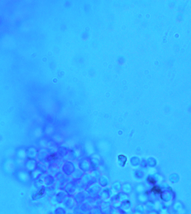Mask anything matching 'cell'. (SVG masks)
I'll list each match as a JSON object with an SVG mask.
<instances>
[{"label":"cell","instance_id":"32","mask_svg":"<svg viewBox=\"0 0 191 214\" xmlns=\"http://www.w3.org/2000/svg\"><path fill=\"white\" fill-rule=\"evenodd\" d=\"M121 205H122V203L120 202L119 201H113L112 202L111 207L115 210L119 211L121 207Z\"/></svg>","mask_w":191,"mask_h":214},{"label":"cell","instance_id":"10","mask_svg":"<svg viewBox=\"0 0 191 214\" xmlns=\"http://www.w3.org/2000/svg\"><path fill=\"white\" fill-rule=\"evenodd\" d=\"M73 198L76 204L78 205L83 204L85 202V200H87V196L85 191H79L76 192L73 196Z\"/></svg>","mask_w":191,"mask_h":214},{"label":"cell","instance_id":"13","mask_svg":"<svg viewBox=\"0 0 191 214\" xmlns=\"http://www.w3.org/2000/svg\"><path fill=\"white\" fill-rule=\"evenodd\" d=\"M136 200L139 204L145 205L150 200V196L147 194V191L136 194Z\"/></svg>","mask_w":191,"mask_h":214},{"label":"cell","instance_id":"28","mask_svg":"<svg viewBox=\"0 0 191 214\" xmlns=\"http://www.w3.org/2000/svg\"><path fill=\"white\" fill-rule=\"evenodd\" d=\"M38 151L34 148H30L27 151V156L30 160H34L37 157Z\"/></svg>","mask_w":191,"mask_h":214},{"label":"cell","instance_id":"1","mask_svg":"<svg viewBox=\"0 0 191 214\" xmlns=\"http://www.w3.org/2000/svg\"><path fill=\"white\" fill-rule=\"evenodd\" d=\"M36 181L38 187L47 188L55 186L56 184V178L54 176L50 173H46L36 178Z\"/></svg>","mask_w":191,"mask_h":214},{"label":"cell","instance_id":"15","mask_svg":"<svg viewBox=\"0 0 191 214\" xmlns=\"http://www.w3.org/2000/svg\"><path fill=\"white\" fill-rule=\"evenodd\" d=\"M113 201H119L120 202L123 204V203H125L127 201H129V196L126 194H124L122 191H121L116 194Z\"/></svg>","mask_w":191,"mask_h":214},{"label":"cell","instance_id":"30","mask_svg":"<svg viewBox=\"0 0 191 214\" xmlns=\"http://www.w3.org/2000/svg\"><path fill=\"white\" fill-rule=\"evenodd\" d=\"M111 204H112L111 201L107 200L103 201L101 202L99 206L101 207V209L102 210V211H104L111 207Z\"/></svg>","mask_w":191,"mask_h":214},{"label":"cell","instance_id":"38","mask_svg":"<svg viewBox=\"0 0 191 214\" xmlns=\"http://www.w3.org/2000/svg\"><path fill=\"white\" fill-rule=\"evenodd\" d=\"M66 214H74L73 212H69L68 213H67Z\"/></svg>","mask_w":191,"mask_h":214},{"label":"cell","instance_id":"6","mask_svg":"<svg viewBox=\"0 0 191 214\" xmlns=\"http://www.w3.org/2000/svg\"><path fill=\"white\" fill-rule=\"evenodd\" d=\"M77 186L75 183V181H68L67 183L64 185V189L63 190L65 191L68 196H72L75 195L77 192Z\"/></svg>","mask_w":191,"mask_h":214},{"label":"cell","instance_id":"27","mask_svg":"<svg viewBox=\"0 0 191 214\" xmlns=\"http://www.w3.org/2000/svg\"><path fill=\"white\" fill-rule=\"evenodd\" d=\"M67 160L66 161H74L77 159L78 155L77 153L73 149H70V151L69 152L68 155L67 156Z\"/></svg>","mask_w":191,"mask_h":214},{"label":"cell","instance_id":"14","mask_svg":"<svg viewBox=\"0 0 191 214\" xmlns=\"http://www.w3.org/2000/svg\"><path fill=\"white\" fill-rule=\"evenodd\" d=\"M62 203L67 209H69V210L74 209L77 205L75 203V200H73V197L69 196H67V197H65V199L64 200Z\"/></svg>","mask_w":191,"mask_h":214},{"label":"cell","instance_id":"17","mask_svg":"<svg viewBox=\"0 0 191 214\" xmlns=\"http://www.w3.org/2000/svg\"><path fill=\"white\" fill-rule=\"evenodd\" d=\"M56 180L58 181V182L61 185H64L66 183L68 182L67 176H65L64 173H63L61 171L59 172L55 176Z\"/></svg>","mask_w":191,"mask_h":214},{"label":"cell","instance_id":"3","mask_svg":"<svg viewBox=\"0 0 191 214\" xmlns=\"http://www.w3.org/2000/svg\"><path fill=\"white\" fill-rule=\"evenodd\" d=\"M76 169V167L72 161H65L61 166V172L67 177H71Z\"/></svg>","mask_w":191,"mask_h":214},{"label":"cell","instance_id":"23","mask_svg":"<svg viewBox=\"0 0 191 214\" xmlns=\"http://www.w3.org/2000/svg\"><path fill=\"white\" fill-rule=\"evenodd\" d=\"M145 210V206L142 204H137L133 208V212L134 214H144Z\"/></svg>","mask_w":191,"mask_h":214},{"label":"cell","instance_id":"25","mask_svg":"<svg viewBox=\"0 0 191 214\" xmlns=\"http://www.w3.org/2000/svg\"><path fill=\"white\" fill-rule=\"evenodd\" d=\"M37 161L35 160H30L26 163V168L29 171L33 172L35 170L38 165Z\"/></svg>","mask_w":191,"mask_h":214},{"label":"cell","instance_id":"9","mask_svg":"<svg viewBox=\"0 0 191 214\" xmlns=\"http://www.w3.org/2000/svg\"><path fill=\"white\" fill-rule=\"evenodd\" d=\"M60 161H61V160H59L58 162L51 163L49 165L48 170V173H50L55 176L59 172L61 171L60 170H61V166H62L63 163H61Z\"/></svg>","mask_w":191,"mask_h":214},{"label":"cell","instance_id":"4","mask_svg":"<svg viewBox=\"0 0 191 214\" xmlns=\"http://www.w3.org/2000/svg\"><path fill=\"white\" fill-rule=\"evenodd\" d=\"M78 181L80 182L82 187H84L85 190L96 182L95 177L89 173H85L81 180Z\"/></svg>","mask_w":191,"mask_h":214},{"label":"cell","instance_id":"24","mask_svg":"<svg viewBox=\"0 0 191 214\" xmlns=\"http://www.w3.org/2000/svg\"><path fill=\"white\" fill-rule=\"evenodd\" d=\"M133 175L134 178L137 180H141L145 177V173L143 170L138 168L134 171Z\"/></svg>","mask_w":191,"mask_h":214},{"label":"cell","instance_id":"11","mask_svg":"<svg viewBox=\"0 0 191 214\" xmlns=\"http://www.w3.org/2000/svg\"><path fill=\"white\" fill-rule=\"evenodd\" d=\"M68 196V195L64 190L59 191L57 194H55L54 196L52 197L51 199L53 200L56 204H61L65 197Z\"/></svg>","mask_w":191,"mask_h":214},{"label":"cell","instance_id":"22","mask_svg":"<svg viewBox=\"0 0 191 214\" xmlns=\"http://www.w3.org/2000/svg\"><path fill=\"white\" fill-rule=\"evenodd\" d=\"M85 173L82 171V170H80L79 168H76L74 172L72 173L71 177H72L73 180L74 181H78L81 180L82 176L84 175Z\"/></svg>","mask_w":191,"mask_h":214},{"label":"cell","instance_id":"31","mask_svg":"<svg viewBox=\"0 0 191 214\" xmlns=\"http://www.w3.org/2000/svg\"><path fill=\"white\" fill-rule=\"evenodd\" d=\"M90 212L91 214H103V211L99 206H96L91 209Z\"/></svg>","mask_w":191,"mask_h":214},{"label":"cell","instance_id":"8","mask_svg":"<svg viewBox=\"0 0 191 214\" xmlns=\"http://www.w3.org/2000/svg\"><path fill=\"white\" fill-rule=\"evenodd\" d=\"M78 168L82 170L84 173H89L92 171L89 160L87 158L83 159L79 162Z\"/></svg>","mask_w":191,"mask_h":214},{"label":"cell","instance_id":"7","mask_svg":"<svg viewBox=\"0 0 191 214\" xmlns=\"http://www.w3.org/2000/svg\"><path fill=\"white\" fill-rule=\"evenodd\" d=\"M113 191L110 189V187H103L101 191H100L99 195L97 197V199H99L101 201L107 200L108 199H110L112 197L113 195Z\"/></svg>","mask_w":191,"mask_h":214},{"label":"cell","instance_id":"21","mask_svg":"<svg viewBox=\"0 0 191 214\" xmlns=\"http://www.w3.org/2000/svg\"><path fill=\"white\" fill-rule=\"evenodd\" d=\"M98 182L102 188L108 187V186L109 185V179L105 175H101L99 176Z\"/></svg>","mask_w":191,"mask_h":214},{"label":"cell","instance_id":"34","mask_svg":"<svg viewBox=\"0 0 191 214\" xmlns=\"http://www.w3.org/2000/svg\"><path fill=\"white\" fill-rule=\"evenodd\" d=\"M54 214H66L67 211L63 207H58L55 209L54 211Z\"/></svg>","mask_w":191,"mask_h":214},{"label":"cell","instance_id":"5","mask_svg":"<svg viewBox=\"0 0 191 214\" xmlns=\"http://www.w3.org/2000/svg\"><path fill=\"white\" fill-rule=\"evenodd\" d=\"M50 157V152L48 148H42L38 151L36 158L39 162L47 165L49 163Z\"/></svg>","mask_w":191,"mask_h":214},{"label":"cell","instance_id":"35","mask_svg":"<svg viewBox=\"0 0 191 214\" xmlns=\"http://www.w3.org/2000/svg\"><path fill=\"white\" fill-rule=\"evenodd\" d=\"M116 211L112 207H109L105 210L103 211V214H116Z\"/></svg>","mask_w":191,"mask_h":214},{"label":"cell","instance_id":"36","mask_svg":"<svg viewBox=\"0 0 191 214\" xmlns=\"http://www.w3.org/2000/svg\"><path fill=\"white\" fill-rule=\"evenodd\" d=\"M140 166H141L142 168H146L148 166L147 165V161L146 160H141V163H140Z\"/></svg>","mask_w":191,"mask_h":214},{"label":"cell","instance_id":"20","mask_svg":"<svg viewBox=\"0 0 191 214\" xmlns=\"http://www.w3.org/2000/svg\"><path fill=\"white\" fill-rule=\"evenodd\" d=\"M133 190V187L130 182H125L123 184L121 191L124 194L129 196L130 194L132 193Z\"/></svg>","mask_w":191,"mask_h":214},{"label":"cell","instance_id":"18","mask_svg":"<svg viewBox=\"0 0 191 214\" xmlns=\"http://www.w3.org/2000/svg\"><path fill=\"white\" fill-rule=\"evenodd\" d=\"M89 160L91 165L92 171H96L99 168L101 164V161L99 158L96 157H93L90 158Z\"/></svg>","mask_w":191,"mask_h":214},{"label":"cell","instance_id":"26","mask_svg":"<svg viewBox=\"0 0 191 214\" xmlns=\"http://www.w3.org/2000/svg\"><path fill=\"white\" fill-rule=\"evenodd\" d=\"M44 192L48 197H50V198L54 197L55 195V194H57V192L55 186H52V187L45 188Z\"/></svg>","mask_w":191,"mask_h":214},{"label":"cell","instance_id":"33","mask_svg":"<svg viewBox=\"0 0 191 214\" xmlns=\"http://www.w3.org/2000/svg\"><path fill=\"white\" fill-rule=\"evenodd\" d=\"M146 161H147L148 166L150 167L155 166L157 163L156 160H155L153 157H149Z\"/></svg>","mask_w":191,"mask_h":214},{"label":"cell","instance_id":"37","mask_svg":"<svg viewBox=\"0 0 191 214\" xmlns=\"http://www.w3.org/2000/svg\"><path fill=\"white\" fill-rule=\"evenodd\" d=\"M147 214H158V212L157 211H151L148 212Z\"/></svg>","mask_w":191,"mask_h":214},{"label":"cell","instance_id":"19","mask_svg":"<svg viewBox=\"0 0 191 214\" xmlns=\"http://www.w3.org/2000/svg\"><path fill=\"white\" fill-rule=\"evenodd\" d=\"M122 185L123 184L121 182H120L119 181H116L112 183L109 187L111 189V190L113 191V193L117 194L121 191Z\"/></svg>","mask_w":191,"mask_h":214},{"label":"cell","instance_id":"16","mask_svg":"<svg viewBox=\"0 0 191 214\" xmlns=\"http://www.w3.org/2000/svg\"><path fill=\"white\" fill-rule=\"evenodd\" d=\"M133 190L135 194H139L147 191V186L143 182H139L134 185Z\"/></svg>","mask_w":191,"mask_h":214},{"label":"cell","instance_id":"29","mask_svg":"<svg viewBox=\"0 0 191 214\" xmlns=\"http://www.w3.org/2000/svg\"><path fill=\"white\" fill-rule=\"evenodd\" d=\"M140 163H141V160L138 157L133 156L130 158V165L133 167H137L140 166Z\"/></svg>","mask_w":191,"mask_h":214},{"label":"cell","instance_id":"12","mask_svg":"<svg viewBox=\"0 0 191 214\" xmlns=\"http://www.w3.org/2000/svg\"><path fill=\"white\" fill-rule=\"evenodd\" d=\"M70 148L67 146H60L57 148V153L61 160H64L68 155Z\"/></svg>","mask_w":191,"mask_h":214},{"label":"cell","instance_id":"2","mask_svg":"<svg viewBox=\"0 0 191 214\" xmlns=\"http://www.w3.org/2000/svg\"><path fill=\"white\" fill-rule=\"evenodd\" d=\"M102 189V187L100 186L99 182H96L89 186L87 189H86L85 192L87 197L91 200H96L97 199L98 196Z\"/></svg>","mask_w":191,"mask_h":214}]
</instances>
